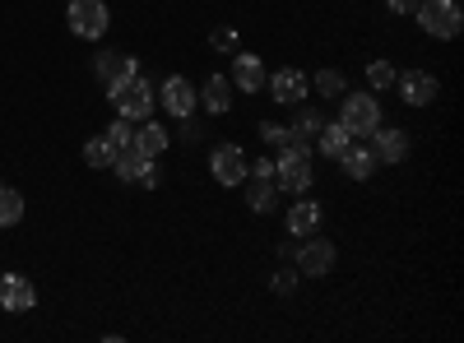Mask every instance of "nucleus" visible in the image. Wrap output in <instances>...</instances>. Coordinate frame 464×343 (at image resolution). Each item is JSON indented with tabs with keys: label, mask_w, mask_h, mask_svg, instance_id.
I'll list each match as a JSON object with an SVG mask.
<instances>
[{
	"label": "nucleus",
	"mask_w": 464,
	"mask_h": 343,
	"mask_svg": "<svg viewBox=\"0 0 464 343\" xmlns=\"http://www.w3.org/2000/svg\"><path fill=\"white\" fill-rule=\"evenodd\" d=\"M275 186L288 190V195H306V190H312V144H306V139L288 135V144H279Z\"/></svg>",
	"instance_id": "1"
},
{
	"label": "nucleus",
	"mask_w": 464,
	"mask_h": 343,
	"mask_svg": "<svg viewBox=\"0 0 464 343\" xmlns=\"http://www.w3.org/2000/svg\"><path fill=\"white\" fill-rule=\"evenodd\" d=\"M418 24L428 37H441V43H450V37H459L464 28V10H459V0H418Z\"/></svg>",
	"instance_id": "2"
},
{
	"label": "nucleus",
	"mask_w": 464,
	"mask_h": 343,
	"mask_svg": "<svg viewBox=\"0 0 464 343\" xmlns=\"http://www.w3.org/2000/svg\"><path fill=\"white\" fill-rule=\"evenodd\" d=\"M107 98H111V107H116V117H126V121H144V117H153V89H149L144 74H130L126 84L107 89Z\"/></svg>",
	"instance_id": "3"
},
{
	"label": "nucleus",
	"mask_w": 464,
	"mask_h": 343,
	"mask_svg": "<svg viewBox=\"0 0 464 343\" xmlns=\"http://www.w3.org/2000/svg\"><path fill=\"white\" fill-rule=\"evenodd\" d=\"M339 126L353 135V139H367L381 126V102L372 93H348L343 107H339Z\"/></svg>",
	"instance_id": "4"
},
{
	"label": "nucleus",
	"mask_w": 464,
	"mask_h": 343,
	"mask_svg": "<svg viewBox=\"0 0 464 343\" xmlns=\"http://www.w3.org/2000/svg\"><path fill=\"white\" fill-rule=\"evenodd\" d=\"M65 24H70L74 37H84V43H98V37L107 33V24H111V14H107L102 0H70Z\"/></svg>",
	"instance_id": "5"
},
{
	"label": "nucleus",
	"mask_w": 464,
	"mask_h": 343,
	"mask_svg": "<svg viewBox=\"0 0 464 343\" xmlns=\"http://www.w3.org/2000/svg\"><path fill=\"white\" fill-rule=\"evenodd\" d=\"M209 176L218 186H242L251 176V163L242 154V144H214V154H209Z\"/></svg>",
	"instance_id": "6"
},
{
	"label": "nucleus",
	"mask_w": 464,
	"mask_h": 343,
	"mask_svg": "<svg viewBox=\"0 0 464 343\" xmlns=\"http://www.w3.org/2000/svg\"><path fill=\"white\" fill-rule=\"evenodd\" d=\"M159 102L172 111L177 121H190V111H196V102H200V89L190 84L186 74H168L163 89H159Z\"/></svg>",
	"instance_id": "7"
},
{
	"label": "nucleus",
	"mask_w": 464,
	"mask_h": 343,
	"mask_svg": "<svg viewBox=\"0 0 464 343\" xmlns=\"http://www.w3.org/2000/svg\"><path fill=\"white\" fill-rule=\"evenodd\" d=\"M437 74H428V70H404V74H395V93H400V102H409V107H432L437 102Z\"/></svg>",
	"instance_id": "8"
},
{
	"label": "nucleus",
	"mask_w": 464,
	"mask_h": 343,
	"mask_svg": "<svg viewBox=\"0 0 464 343\" xmlns=\"http://www.w3.org/2000/svg\"><path fill=\"white\" fill-rule=\"evenodd\" d=\"M330 270H334V246L312 233V237L302 242V251H297V274L302 279H325Z\"/></svg>",
	"instance_id": "9"
},
{
	"label": "nucleus",
	"mask_w": 464,
	"mask_h": 343,
	"mask_svg": "<svg viewBox=\"0 0 464 343\" xmlns=\"http://www.w3.org/2000/svg\"><path fill=\"white\" fill-rule=\"evenodd\" d=\"M37 307V288L24 279V274H0V311L10 316H24Z\"/></svg>",
	"instance_id": "10"
},
{
	"label": "nucleus",
	"mask_w": 464,
	"mask_h": 343,
	"mask_svg": "<svg viewBox=\"0 0 464 343\" xmlns=\"http://www.w3.org/2000/svg\"><path fill=\"white\" fill-rule=\"evenodd\" d=\"M265 89H269V98H275V102H284V107L293 102L297 107L306 93H312V80H306L302 70H279L275 80H265Z\"/></svg>",
	"instance_id": "11"
},
{
	"label": "nucleus",
	"mask_w": 464,
	"mask_h": 343,
	"mask_svg": "<svg viewBox=\"0 0 464 343\" xmlns=\"http://www.w3.org/2000/svg\"><path fill=\"white\" fill-rule=\"evenodd\" d=\"M367 139H372V154H376V163H404V158H409V135H404V130L376 126Z\"/></svg>",
	"instance_id": "12"
},
{
	"label": "nucleus",
	"mask_w": 464,
	"mask_h": 343,
	"mask_svg": "<svg viewBox=\"0 0 464 343\" xmlns=\"http://www.w3.org/2000/svg\"><path fill=\"white\" fill-rule=\"evenodd\" d=\"M232 89H242V93H260L265 89V65L256 52H237V61H232Z\"/></svg>",
	"instance_id": "13"
},
{
	"label": "nucleus",
	"mask_w": 464,
	"mask_h": 343,
	"mask_svg": "<svg viewBox=\"0 0 464 343\" xmlns=\"http://www.w3.org/2000/svg\"><path fill=\"white\" fill-rule=\"evenodd\" d=\"M93 70H98V80H102L107 89H116V84H126L130 74H140V61H135V56H121V52H102Z\"/></svg>",
	"instance_id": "14"
},
{
	"label": "nucleus",
	"mask_w": 464,
	"mask_h": 343,
	"mask_svg": "<svg viewBox=\"0 0 464 343\" xmlns=\"http://www.w3.org/2000/svg\"><path fill=\"white\" fill-rule=\"evenodd\" d=\"M130 148H135V154L140 158H159V154H168V130L159 126V121H140L135 126V135H130Z\"/></svg>",
	"instance_id": "15"
},
{
	"label": "nucleus",
	"mask_w": 464,
	"mask_h": 343,
	"mask_svg": "<svg viewBox=\"0 0 464 343\" xmlns=\"http://www.w3.org/2000/svg\"><path fill=\"white\" fill-rule=\"evenodd\" d=\"M339 163H343V176H353V181H367L381 167L376 154H372V144H348L343 154H339Z\"/></svg>",
	"instance_id": "16"
},
{
	"label": "nucleus",
	"mask_w": 464,
	"mask_h": 343,
	"mask_svg": "<svg viewBox=\"0 0 464 343\" xmlns=\"http://www.w3.org/2000/svg\"><path fill=\"white\" fill-rule=\"evenodd\" d=\"M321 205L316 200H297L293 209H288V237H312L316 227H321Z\"/></svg>",
	"instance_id": "17"
},
{
	"label": "nucleus",
	"mask_w": 464,
	"mask_h": 343,
	"mask_svg": "<svg viewBox=\"0 0 464 343\" xmlns=\"http://www.w3.org/2000/svg\"><path fill=\"white\" fill-rule=\"evenodd\" d=\"M200 102L209 107V117H223V111L232 107V80L227 74H209V80L200 84Z\"/></svg>",
	"instance_id": "18"
},
{
	"label": "nucleus",
	"mask_w": 464,
	"mask_h": 343,
	"mask_svg": "<svg viewBox=\"0 0 464 343\" xmlns=\"http://www.w3.org/2000/svg\"><path fill=\"white\" fill-rule=\"evenodd\" d=\"M246 205H251V214H269L279 205V186H275V176H251V195H246Z\"/></svg>",
	"instance_id": "19"
},
{
	"label": "nucleus",
	"mask_w": 464,
	"mask_h": 343,
	"mask_svg": "<svg viewBox=\"0 0 464 343\" xmlns=\"http://www.w3.org/2000/svg\"><path fill=\"white\" fill-rule=\"evenodd\" d=\"M348 144H353V135H348V130H343L339 121H325V126L316 130V148H321L325 158H339Z\"/></svg>",
	"instance_id": "20"
},
{
	"label": "nucleus",
	"mask_w": 464,
	"mask_h": 343,
	"mask_svg": "<svg viewBox=\"0 0 464 343\" xmlns=\"http://www.w3.org/2000/svg\"><path fill=\"white\" fill-rule=\"evenodd\" d=\"M153 158H140L135 148H116V158H111V172L121 176V181H140V172L149 167Z\"/></svg>",
	"instance_id": "21"
},
{
	"label": "nucleus",
	"mask_w": 464,
	"mask_h": 343,
	"mask_svg": "<svg viewBox=\"0 0 464 343\" xmlns=\"http://www.w3.org/2000/svg\"><path fill=\"white\" fill-rule=\"evenodd\" d=\"M24 218V195L10 186H0V227H14Z\"/></svg>",
	"instance_id": "22"
},
{
	"label": "nucleus",
	"mask_w": 464,
	"mask_h": 343,
	"mask_svg": "<svg viewBox=\"0 0 464 343\" xmlns=\"http://www.w3.org/2000/svg\"><path fill=\"white\" fill-rule=\"evenodd\" d=\"M321 126H325V117H321V111H312V107H306V111H302V117L293 121V130H288V135H293V139H306V144H312Z\"/></svg>",
	"instance_id": "23"
},
{
	"label": "nucleus",
	"mask_w": 464,
	"mask_h": 343,
	"mask_svg": "<svg viewBox=\"0 0 464 343\" xmlns=\"http://www.w3.org/2000/svg\"><path fill=\"white\" fill-rule=\"evenodd\" d=\"M111 158H116V148H111L107 139H89V144H84V163H89V167H111Z\"/></svg>",
	"instance_id": "24"
},
{
	"label": "nucleus",
	"mask_w": 464,
	"mask_h": 343,
	"mask_svg": "<svg viewBox=\"0 0 464 343\" xmlns=\"http://www.w3.org/2000/svg\"><path fill=\"white\" fill-rule=\"evenodd\" d=\"M312 89H316L321 98H343V74H339V70H321L316 80H312Z\"/></svg>",
	"instance_id": "25"
},
{
	"label": "nucleus",
	"mask_w": 464,
	"mask_h": 343,
	"mask_svg": "<svg viewBox=\"0 0 464 343\" xmlns=\"http://www.w3.org/2000/svg\"><path fill=\"white\" fill-rule=\"evenodd\" d=\"M367 84L372 89H395V65L391 61H372L367 65Z\"/></svg>",
	"instance_id": "26"
},
{
	"label": "nucleus",
	"mask_w": 464,
	"mask_h": 343,
	"mask_svg": "<svg viewBox=\"0 0 464 343\" xmlns=\"http://www.w3.org/2000/svg\"><path fill=\"white\" fill-rule=\"evenodd\" d=\"M130 135H135V121H126V117H116V121L107 126V135H102V139H107L111 148H130Z\"/></svg>",
	"instance_id": "27"
},
{
	"label": "nucleus",
	"mask_w": 464,
	"mask_h": 343,
	"mask_svg": "<svg viewBox=\"0 0 464 343\" xmlns=\"http://www.w3.org/2000/svg\"><path fill=\"white\" fill-rule=\"evenodd\" d=\"M260 139L279 148V144H288V126H279V121H260Z\"/></svg>",
	"instance_id": "28"
},
{
	"label": "nucleus",
	"mask_w": 464,
	"mask_h": 343,
	"mask_svg": "<svg viewBox=\"0 0 464 343\" xmlns=\"http://www.w3.org/2000/svg\"><path fill=\"white\" fill-rule=\"evenodd\" d=\"M214 52H237V28H214Z\"/></svg>",
	"instance_id": "29"
},
{
	"label": "nucleus",
	"mask_w": 464,
	"mask_h": 343,
	"mask_svg": "<svg viewBox=\"0 0 464 343\" xmlns=\"http://www.w3.org/2000/svg\"><path fill=\"white\" fill-rule=\"evenodd\" d=\"M297 279H302V274H297V270H279V274H275V283H269V288H275V292H279V297H288V292H293V288H297Z\"/></svg>",
	"instance_id": "30"
},
{
	"label": "nucleus",
	"mask_w": 464,
	"mask_h": 343,
	"mask_svg": "<svg viewBox=\"0 0 464 343\" xmlns=\"http://www.w3.org/2000/svg\"><path fill=\"white\" fill-rule=\"evenodd\" d=\"M385 10H391V14H413L418 0H385Z\"/></svg>",
	"instance_id": "31"
},
{
	"label": "nucleus",
	"mask_w": 464,
	"mask_h": 343,
	"mask_svg": "<svg viewBox=\"0 0 464 343\" xmlns=\"http://www.w3.org/2000/svg\"><path fill=\"white\" fill-rule=\"evenodd\" d=\"M251 176H275V158H251Z\"/></svg>",
	"instance_id": "32"
}]
</instances>
